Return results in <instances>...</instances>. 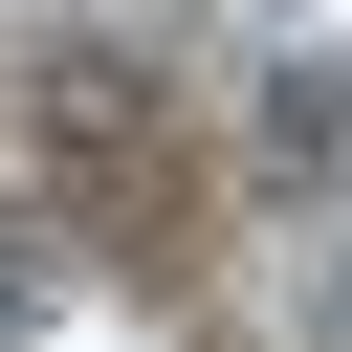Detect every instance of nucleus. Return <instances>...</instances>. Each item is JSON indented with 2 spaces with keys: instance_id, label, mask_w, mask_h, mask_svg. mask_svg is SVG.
I'll return each instance as SVG.
<instances>
[{
  "instance_id": "obj_1",
  "label": "nucleus",
  "mask_w": 352,
  "mask_h": 352,
  "mask_svg": "<svg viewBox=\"0 0 352 352\" xmlns=\"http://www.w3.org/2000/svg\"><path fill=\"white\" fill-rule=\"evenodd\" d=\"M44 308H66V242H22V220H0V352H22Z\"/></svg>"
}]
</instances>
